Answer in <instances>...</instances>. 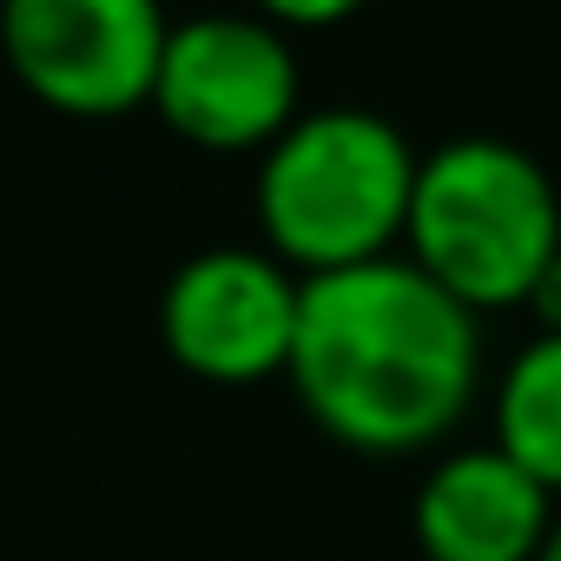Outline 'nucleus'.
Masks as SVG:
<instances>
[{
    "instance_id": "9",
    "label": "nucleus",
    "mask_w": 561,
    "mask_h": 561,
    "mask_svg": "<svg viewBox=\"0 0 561 561\" xmlns=\"http://www.w3.org/2000/svg\"><path fill=\"white\" fill-rule=\"evenodd\" d=\"M364 8L370 0H251V14L271 21L277 34H291V27H344Z\"/></svg>"
},
{
    "instance_id": "6",
    "label": "nucleus",
    "mask_w": 561,
    "mask_h": 561,
    "mask_svg": "<svg viewBox=\"0 0 561 561\" xmlns=\"http://www.w3.org/2000/svg\"><path fill=\"white\" fill-rule=\"evenodd\" d=\"M305 277L264 244H211L185 257L159 291V344L198 383H264L285 377L298 337Z\"/></svg>"
},
{
    "instance_id": "4",
    "label": "nucleus",
    "mask_w": 561,
    "mask_h": 561,
    "mask_svg": "<svg viewBox=\"0 0 561 561\" xmlns=\"http://www.w3.org/2000/svg\"><path fill=\"white\" fill-rule=\"evenodd\" d=\"M159 0H0V60L67 119H119L152 100L165 54Z\"/></svg>"
},
{
    "instance_id": "5",
    "label": "nucleus",
    "mask_w": 561,
    "mask_h": 561,
    "mask_svg": "<svg viewBox=\"0 0 561 561\" xmlns=\"http://www.w3.org/2000/svg\"><path fill=\"white\" fill-rule=\"evenodd\" d=\"M146 106L198 152H264L298 119V54L257 14L172 21Z\"/></svg>"
},
{
    "instance_id": "11",
    "label": "nucleus",
    "mask_w": 561,
    "mask_h": 561,
    "mask_svg": "<svg viewBox=\"0 0 561 561\" xmlns=\"http://www.w3.org/2000/svg\"><path fill=\"white\" fill-rule=\"evenodd\" d=\"M535 561H561V515H554V528H548V541H541V554Z\"/></svg>"
},
{
    "instance_id": "10",
    "label": "nucleus",
    "mask_w": 561,
    "mask_h": 561,
    "mask_svg": "<svg viewBox=\"0 0 561 561\" xmlns=\"http://www.w3.org/2000/svg\"><path fill=\"white\" fill-rule=\"evenodd\" d=\"M528 311H535V324H541V331H554V337H561V251H554V257H548V271L535 277Z\"/></svg>"
},
{
    "instance_id": "8",
    "label": "nucleus",
    "mask_w": 561,
    "mask_h": 561,
    "mask_svg": "<svg viewBox=\"0 0 561 561\" xmlns=\"http://www.w3.org/2000/svg\"><path fill=\"white\" fill-rule=\"evenodd\" d=\"M508 462H522L548 495H561V337L535 331L502 383H495V436H489Z\"/></svg>"
},
{
    "instance_id": "2",
    "label": "nucleus",
    "mask_w": 561,
    "mask_h": 561,
    "mask_svg": "<svg viewBox=\"0 0 561 561\" xmlns=\"http://www.w3.org/2000/svg\"><path fill=\"white\" fill-rule=\"evenodd\" d=\"M416 152L364 106L298 113L257 152V231L277 264L305 277L397 257Z\"/></svg>"
},
{
    "instance_id": "3",
    "label": "nucleus",
    "mask_w": 561,
    "mask_h": 561,
    "mask_svg": "<svg viewBox=\"0 0 561 561\" xmlns=\"http://www.w3.org/2000/svg\"><path fill=\"white\" fill-rule=\"evenodd\" d=\"M561 251V198L515 139L462 133L416 159L403 257L462 311H515Z\"/></svg>"
},
{
    "instance_id": "7",
    "label": "nucleus",
    "mask_w": 561,
    "mask_h": 561,
    "mask_svg": "<svg viewBox=\"0 0 561 561\" xmlns=\"http://www.w3.org/2000/svg\"><path fill=\"white\" fill-rule=\"evenodd\" d=\"M423 561H535L554 528V495L495 443L449 449L410 508Z\"/></svg>"
},
{
    "instance_id": "1",
    "label": "nucleus",
    "mask_w": 561,
    "mask_h": 561,
    "mask_svg": "<svg viewBox=\"0 0 561 561\" xmlns=\"http://www.w3.org/2000/svg\"><path fill=\"white\" fill-rule=\"evenodd\" d=\"M285 377L305 416L357 456L436 449L482 390V324L397 251L305 277Z\"/></svg>"
}]
</instances>
